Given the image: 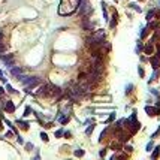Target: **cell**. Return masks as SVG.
I'll return each mask as SVG.
<instances>
[{"instance_id": "cell-13", "label": "cell", "mask_w": 160, "mask_h": 160, "mask_svg": "<svg viewBox=\"0 0 160 160\" xmlns=\"http://www.w3.org/2000/svg\"><path fill=\"white\" fill-rule=\"evenodd\" d=\"M159 156H160V147H156V148H154V153L151 154V157L156 159V157H159Z\"/></svg>"}, {"instance_id": "cell-19", "label": "cell", "mask_w": 160, "mask_h": 160, "mask_svg": "<svg viewBox=\"0 0 160 160\" xmlns=\"http://www.w3.org/2000/svg\"><path fill=\"white\" fill-rule=\"evenodd\" d=\"M132 90H133V84H129V85L126 87V94H129Z\"/></svg>"}, {"instance_id": "cell-28", "label": "cell", "mask_w": 160, "mask_h": 160, "mask_svg": "<svg viewBox=\"0 0 160 160\" xmlns=\"http://www.w3.org/2000/svg\"><path fill=\"white\" fill-rule=\"evenodd\" d=\"M41 138H42V141H48V136H46V133H41Z\"/></svg>"}, {"instance_id": "cell-7", "label": "cell", "mask_w": 160, "mask_h": 160, "mask_svg": "<svg viewBox=\"0 0 160 160\" xmlns=\"http://www.w3.org/2000/svg\"><path fill=\"white\" fill-rule=\"evenodd\" d=\"M145 112H147L148 115H159L157 108H151V106H145Z\"/></svg>"}, {"instance_id": "cell-24", "label": "cell", "mask_w": 160, "mask_h": 160, "mask_svg": "<svg viewBox=\"0 0 160 160\" xmlns=\"http://www.w3.org/2000/svg\"><path fill=\"white\" fill-rule=\"evenodd\" d=\"M115 120V112H112L111 115H109V118H108V123H111V121H114Z\"/></svg>"}, {"instance_id": "cell-34", "label": "cell", "mask_w": 160, "mask_h": 160, "mask_svg": "<svg viewBox=\"0 0 160 160\" xmlns=\"http://www.w3.org/2000/svg\"><path fill=\"white\" fill-rule=\"evenodd\" d=\"M159 133H160V127H159V129H157V132H156V133H154V135H153V136H151V138H156V136H157V135H159Z\"/></svg>"}, {"instance_id": "cell-16", "label": "cell", "mask_w": 160, "mask_h": 160, "mask_svg": "<svg viewBox=\"0 0 160 160\" xmlns=\"http://www.w3.org/2000/svg\"><path fill=\"white\" fill-rule=\"evenodd\" d=\"M154 14H156V11H150L148 14H147V20L150 21V20H153V16H154Z\"/></svg>"}, {"instance_id": "cell-30", "label": "cell", "mask_w": 160, "mask_h": 160, "mask_svg": "<svg viewBox=\"0 0 160 160\" xmlns=\"http://www.w3.org/2000/svg\"><path fill=\"white\" fill-rule=\"evenodd\" d=\"M61 135H63V130H61V129H60V130H57V132H56V136H57V138H60V136H61Z\"/></svg>"}, {"instance_id": "cell-22", "label": "cell", "mask_w": 160, "mask_h": 160, "mask_svg": "<svg viewBox=\"0 0 160 160\" xmlns=\"http://www.w3.org/2000/svg\"><path fill=\"white\" fill-rule=\"evenodd\" d=\"M108 133V129H105L103 132H102V135H100V138H99V141H103V138H105V135Z\"/></svg>"}, {"instance_id": "cell-27", "label": "cell", "mask_w": 160, "mask_h": 160, "mask_svg": "<svg viewBox=\"0 0 160 160\" xmlns=\"http://www.w3.org/2000/svg\"><path fill=\"white\" fill-rule=\"evenodd\" d=\"M151 93H153V94H154V96H157V97H159V96H160V93H159V91H157V90H156V88H151Z\"/></svg>"}, {"instance_id": "cell-33", "label": "cell", "mask_w": 160, "mask_h": 160, "mask_svg": "<svg viewBox=\"0 0 160 160\" xmlns=\"http://www.w3.org/2000/svg\"><path fill=\"white\" fill-rule=\"evenodd\" d=\"M156 56H157V57H159V58H160V45H159V46H157V54H156Z\"/></svg>"}, {"instance_id": "cell-12", "label": "cell", "mask_w": 160, "mask_h": 160, "mask_svg": "<svg viewBox=\"0 0 160 160\" xmlns=\"http://www.w3.org/2000/svg\"><path fill=\"white\" fill-rule=\"evenodd\" d=\"M160 75V72H159V69H154V72H153V75H151V78H150V82L151 81H154V79H157V76Z\"/></svg>"}, {"instance_id": "cell-39", "label": "cell", "mask_w": 160, "mask_h": 160, "mask_svg": "<svg viewBox=\"0 0 160 160\" xmlns=\"http://www.w3.org/2000/svg\"><path fill=\"white\" fill-rule=\"evenodd\" d=\"M2 75H3V72H2V70H0V76H2Z\"/></svg>"}, {"instance_id": "cell-9", "label": "cell", "mask_w": 160, "mask_h": 160, "mask_svg": "<svg viewBox=\"0 0 160 160\" xmlns=\"http://www.w3.org/2000/svg\"><path fill=\"white\" fill-rule=\"evenodd\" d=\"M153 51H154V46H153L151 42H148V44L145 45V48H144V52H145V54H151Z\"/></svg>"}, {"instance_id": "cell-36", "label": "cell", "mask_w": 160, "mask_h": 160, "mask_svg": "<svg viewBox=\"0 0 160 160\" xmlns=\"http://www.w3.org/2000/svg\"><path fill=\"white\" fill-rule=\"evenodd\" d=\"M64 136L66 138H70V132H64Z\"/></svg>"}, {"instance_id": "cell-20", "label": "cell", "mask_w": 160, "mask_h": 160, "mask_svg": "<svg viewBox=\"0 0 160 160\" xmlns=\"http://www.w3.org/2000/svg\"><path fill=\"white\" fill-rule=\"evenodd\" d=\"M30 111H31V109H30V106H27V108L24 109V114H23V115H24V117H27V115H30Z\"/></svg>"}, {"instance_id": "cell-14", "label": "cell", "mask_w": 160, "mask_h": 160, "mask_svg": "<svg viewBox=\"0 0 160 160\" xmlns=\"http://www.w3.org/2000/svg\"><path fill=\"white\" fill-rule=\"evenodd\" d=\"M117 26V12H114V16H112V21H111V27H115Z\"/></svg>"}, {"instance_id": "cell-4", "label": "cell", "mask_w": 160, "mask_h": 160, "mask_svg": "<svg viewBox=\"0 0 160 160\" xmlns=\"http://www.w3.org/2000/svg\"><path fill=\"white\" fill-rule=\"evenodd\" d=\"M0 60H2L8 67H12V66H14V56H12V54H9V56L0 54Z\"/></svg>"}, {"instance_id": "cell-1", "label": "cell", "mask_w": 160, "mask_h": 160, "mask_svg": "<svg viewBox=\"0 0 160 160\" xmlns=\"http://www.w3.org/2000/svg\"><path fill=\"white\" fill-rule=\"evenodd\" d=\"M79 6V0H60V8H58V14L60 15H72L75 11H78Z\"/></svg>"}, {"instance_id": "cell-17", "label": "cell", "mask_w": 160, "mask_h": 160, "mask_svg": "<svg viewBox=\"0 0 160 160\" xmlns=\"http://www.w3.org/2000/svg\"><path fill=\"white\" fill-rule=\"evenodd\" d=\"M129 6H130V8H132V9H135V11H136V12H141V8H139V6H138V5H135V3H130V5H129Z\"/></svg>"}, {"instance_id": "cell-10", "label": "cell", "mask_w": 160, "mask_h": 160, "mask_svg": "<svg viewBox=\"0 0 160 160\" xmlns=\"http://www.w3.org/2000/svg\"><path fill=\"white\" fill-rule=\"evenodd\" d=\"M11 73L15 75V76H18V75L23 73V69H20V67H11Z\"/></svg>"}, {"instance_id": "cell-11", "label": "cell", "mask_w": 160, "mask_h": 160, "mask_svg": "<svg viewBox=\"0 0 160 160\" xmlns=\"http://www.w3.org/2000/svg\"><path fill=\"white\" fill-rule=\"evenodd\" d=\"M16 123L20 124V127H21V129H24V130H27V129H29V123H26V121H23V120H18Z\"/></svg>"}, {"instance_id": "cell-38", "label": "cell", "mask_w": 160, "mask_h": 160, "mask_svg": "<svg viewBox=\"0 0 160 160\" xmlns=\"http://www.w3.org/2000/svg\"><path fill=\"white\" fill-rule=\"evenodd\" d=\"M5 93V90H3V87H0V94H3Z\"/></svg>"}, {"instance_id": "cell-35", "label": "cell", "mask_w": 160, "mask_h": 160, "mask_svg": "<svg viewBox=\"0 0 160 160\" xmlns=\"http://www.w3.org/2000/svg\"><path fill=\"white\" fill-rule=\"evenodd\" d=\"M105 154H106V150H102V151H100V156L105 157Z\"/></svg>"}, {"instance_id": "cell-29", "label": "cell", "mask_w": 160, "mask_h": 160, "mask_svg": "<svg viewBox=\"0 0 160 160\" xmlns=\"http://www.w3.org/2000/svg\"><path fill=\"white\" fill-rule=\"evenodd\" d=\"M103 16H105V20H108V12H106V8L103 6Z\"/></svg>"}, {"instance_id": "cell-15", "label": "cell", "mask_w": 160, "mask_h": 160, "mask_svg": "<svg viewBox=\"0 0 160 160\" xmlns=\"http://www.w3.org/2000/svg\"><path fill=\"white\" fill-rule=\"evenodd\" d=\"M75 156L76 157H82L84 156V150H81V148L79 150H75Z\"/></svg>"}, {"instance_id": "cell-5", "label": "cell", "mask_w": 160, "mask_h": 160, "mask_svg": "<svg viewBox=\"0 0 160 160\" xmlns=\"http://www.w3.org/2000/svg\"><path fill=\"white\" fill-rule=\"evenodd\" d=\"M117 136H118V141H120V142H127L129 138H130V133H124V132H121V130L118 129Z\"/></svg>"}, {"instance_id": "cell-25", "label": "cell", "mask_w": 160, "mask_h": 160, "mask_svg": "<svg viewBox=\"0 0 160 160\" xmlns=\"http://www.w3.org/2000/svg\"><path fill=\"white\" fill-rule=\"evenodd\" d=\"M6 90H8L9 93H15V90H14V88H12V85H9V84L6 85Z\"/></svg>"}, {"instance_id": "cell-37", "label": "cell", "mask_w": 160, "mask_h": 160, "mask_svg": "<svg viewBox=\"0 0 160 160\" xmlns=\"http://www.w3.org/2000/svg\"><path fill=\"white\" fill-rule=\"evenodd\" d=\"M2 39H3V31L0 30V41H2Z\"/></svg>"}, {"instance_id": "cell-6", "label": "cell", "mask_w": 160, "mask_h": 160, "mask_svg": "<svg viewBox=\"0 0 160 160\" xmlns=\"http://www.w3.org/2000/svg\"><path fill=\"white\" fill-rule=\"evenodd\" d=\"M5 109H6L8 112H14V111H15V105H14V102L8 100V102L5 103Z\"/></svg>"}, {"instance_id": "cell-2", "label": "cell", "mask_w": 160, "mask_h": 160, "mask_svg": "<svg viewBox=\"0 0 160 160\" xmlns=\"http://www.w3.org/2000/svg\"><path fill=\"white\" fill-rule=\"evenodd\" d=\"M67 94H69V97L72 99V100H75V102H78V100H81L85 94H84V91L81 90L79 87H70L69 90H67Z\"/></svg>"}, {"instance_id": "cell-31", "label": "cell", "mask_w": 160, "mask_h": 160, "mask_svg": "<svg viewBox=\"0 0 160 160\" xmlns=\"http://www.w3.org/2000/svg\"><path fill=\"white\" fill-rule=\"evenodd\" d=\"M138 72H139V75H141V76H144V69H142V67H139V69H138Z\"/></svg>"}, {"instance_id": "cell-8", "label": "cell", "mask_w": 160, "mask_h": 160, "mask_svg": "<svg viewBox=\"0 0 160 160\" xmlns=\"http://www.w3.org/2000/svg\"><path fill=\"white\" fill-rule=\"evenodd\" d=\"M159 64H160V58L156 56V57H153L151 58V66H153V69H159Z\"/></svg>"}, {"instance_id": "cell-18", "label": "cell", "mask_w": 160, "mask_h": 160, "mask_svg": "<svg viewBox=\"0 0 160 160\" xmlns=\"http://www.w3.org/2000/svg\"><path fill=\"white\" fill-rule=\"evenodd\" d=\"M148 34V27L147 29H142V31H141V38H145Z\"/></svg>"}, {"instance_id": "cell-26", "label": "cell", "mask_w": 160, "mask_h": 160, "mask_svg": "<svg viewBox=\"0 0 160 160\" xmlns=\"http://www.w3.org/2000/svg\"><path fill=\"white\" fill-rule=\"evenodd\" d=\"M154 147V144H153V142H148V144H147V151H151V148Z\"/></svg>"}, {"instance_id": "cell-21", "label": "cell", "mask_w": 160, "mask_h": 160, "mask_svg": "<svg viewBox=\"0 0 160 160\" xmlns=\"http://www.w3.org/2000/svg\"><path fill=\"white\" fill-rule=\"evenodd\" d=\"M5 49H6V46L3 45V42H2V41H0V54H3V51H5Z\"/></svg>"}, {"instance_id": "cell-23", "label": "cell", "mask_w": 160, "mask_h": 160, "mask_svg": "<svg viewBox=\"0 0 160 160\" xmlns=\"http://www.w3.org/2000/svg\"><path fill=\"white\" fill-rule=\"evenodd\" d=\"M93 129H94V124H91V126H90V127H88V129L85 130V132H87V135H90V133L93 132Z\"/></svg>"}, {"instance_id": "cell-3", "label": "cell", "mask_w": 160, "mask_h": 160, "mask_svg": "<svg viewBox=\"0 0 160 160\" xmlns=\"http://www.w3.org/2000/svg\"><path fill=\"white\" fill-rule=\"evenodd\" d=\"M21 81L26 84V87H30V88H33L34 85L39 84V78L38 76H24Z\"/></svg>"}, {"instance_id": "cell-32", "label": "cell", "mask_w": 160, "mask_h": 160, "mask_svg": "<svg viewBox=\"0 0 160 160\" xmlns=\"http://www.w3.org/2000/svg\"><path fill=\"white\" fill-rule=\"evenodd\" d=\"M126 151H127V153H132V151H133V148H132L130 145H127V147H126Z\"/></svg>"}]
</instances>
